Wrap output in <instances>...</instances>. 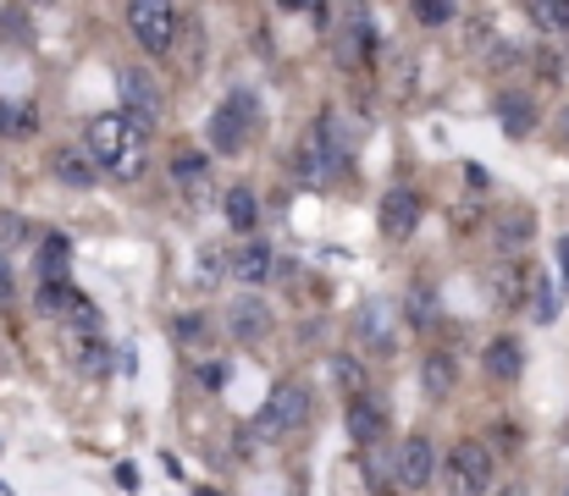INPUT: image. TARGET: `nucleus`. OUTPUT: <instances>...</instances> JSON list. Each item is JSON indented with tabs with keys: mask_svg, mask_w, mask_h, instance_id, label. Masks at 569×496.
Listing matches in <instances>:
<instances>
[{
	"mask_svg": "<svg viewBox=\"0 0 569 496\" xmlns=\"http://www.w3.org/2000/svg\"><path fill=\"white\" fill-rule=\"evenodd\" d=\"M310 414H316V392H310L305 381H282V386H271V397H266L260 431H266L271 442H282V436L305 431V425H310Z\"/></svg>",
	"mask_w": 569,
	"mask_h": 496,
	"instance_id": "obj_1",
	"label": "nucleus"
},
{
	"mask_svg": "<svg viewBox=\"0 0 569 496\" xmlns=\"http://www.w3.org/2000/svg\"><path fill=\"white\" fill-rule=\"evenodd\" d=\"M133 139H150V133H144L128 111H100V117H89V128H83V150L100 165H117L128 155Z\"/></svg>",
	"mask_w": 569,
	"mask_h": 496,
	"instance_id": "obj_2",
	"label": "nucleus"
},
{
	"mask_svg": "<svg viewBox=\"0 0 569 496\" xmlns=\"http://www.w3.org/2000/svg\"><path fill=\"white\" fill-rule=\"evenodd\" d=\"M442 480H448V496H487L492 492V453H487L481 442H459V447H448Z\"/></svg>",
	"mask_w": 569,
	"mask_h": 496,
	"instance_id": "obj_3",
	"label": "nucleus"
},
{
	"mask_svg": "<svg viewBox=\"0 0 569 496\" xmlns=\"http://www.w3.org/2000/svg\"><path fill=\"white\" fill-rule=\"evenodd\" d=\"M254 117H260V105H254V94H227V105H216V117H210V144L221 150V155H238V150H249V139H254Z\"/></svg>",
	"mask_w": 569,
	"mask_h": 496,
	"instance_id": "obj_4",
	"label": "nucleus"
},
{
	"mask_svg": "<svg viewBox=\"0 0 569 496\" xmlns=\"http://www.w3.org/2000/svg\"><path fill=\"white\" fill-rule=\"evenodd\" d=\"M128 28L150 55H167L178 44V6L172 0H128Z\"/></svg>",
	"mask_w": 569,
	"mask_h": 496,
	"instance_id": "obj_5",
	"label": "nucleus"
},
{
	"mask_svg": "<svg viewBox=\"0 0 569 496\" xmlns=\"http://www.w3.org/2000/svg\"><path fill=\"white\" fill-rule=\"evenodd\" d=\"M343 150H349V144H338V122L321 117V122L305 133V144H299V171L316 176V182H327V176L343 165Z\"/></svg>",
	"mask_w": 569,
	"mask_h": 496,
	"instance_id": "obj_6",
	"label": "nucleus"
},
{
	"mask_svg": "<svg viewBox=\"0 0 569 496\" xmlns=\"http://www.w3.org/2000/svg\"><path fill=\"white\" fill-rule=\"evenodd\" d=\"M431 475H437V447H431V436H409V442L392 453V486L415 496L431 486Z\"/></svg>",
	"mask_w": 569,
	"mask_h": 496,
	"instance_id": "obj_7",
	"label": "nucleus"
},
{
	"mask_svg": "<svg viewBox=\"0 0 569 496\" xmlns=\"http://www.w3.org/2000/svg\"><path fill=\"white\" fill-rule=\"evenodd\" d=\"M117 89H122V100H128V117L150 133V128L161 122V111H167L161 83H156L150 72H139V67H122V72H117Z\"/></svg>",
	"mask_w": 569,
	"mask_h": 496,
	"instance_id": "obj_8",
	"label": "nucleus"
},
{
	"mask_svg": "<svg viewBox=\"0 0 569 496\" xmlns=\"http://www.w3.org/2000/svg\"><path fill=\"white\" fill-rule=\"evenodd\" d=\"M398 304L392 298H371V304H360V321H355V336H360V347H371V353H392V342H398Z\"/></svg>",
	"mask_w": 569,
	"mask_h": 496,
	"instance_id": "obj_9",
	"label": "nucleus"
},
{
	"mask_svg": "<svg viewBox=\"0 0 569 496\" xmlns=\"http://www.w3.org/2000/svg\"><path fill=\"white\" fill-rule=\"evenodd\" d=\"M266 331H271V304H266V298L243 293V298L227 304V336H238V342H260Z\"/></svg>",
	"mask_w": 569,
	"mask_h": 496,
	"instance_id": "obj_10",
	"label": "nucleus"
},
{
	"mask_svg": "<svg viewBox=\"0 0 569 496\" xmlns=\"http://www.w3.org/2000/svg\"><path fill=\"white\" fill-rule=\"evenodd\" d=\"M415 226H420V199L409 188H392L381 199V237L403 243V237H415Z\"/></svg>",
	"mask_w": 569,
	"mask_h": 496,
	"instance_id": "obj_11",
	"label": "nucleus"
},
{
	"mask_svg": "<svg viewBox=\"0 0 569 496\" xmlns=\"http://www.w3.org/2000/svg\"><path fill=\"white\" fill-rule=\"evenodd\" d=\"M271 271H277V254H271L266 243H238V249L227 254V276H238L243 287L271 282Z\"/></svg>",
	"mask_w": 569,
	"mask_h": 496,
	"instance_id": "obj_12",
	"label": "nucleus"
},
{
	"mask_svg": "<svg viewBox=\"0 0 569 496\" xmlns=\"http://www.w3.org/2000/svg\"><path fill=\"white\" fill-rule=\"evenodd\" d=\"M349 436H355L360 447H377L381 436H387V408H381V397H366V392L349 397Z\"/></svg>",
	"mask_w": 569,
	"mask_h": 496,
	"instance_id": "obj_13",
	"label": "nucleus"
},
{
	"mask_svg": "<svg viewBox=\"0 0 569 496\" xmlns=\"http://www.w3.org/2000/svg\"><path fill=\"white\" fill-rule=\"evenodd\" d=\"M50 171L61 176V188H94L100 161H94L83 144H61V150H50Z\"/></svg>",
	"mask_w": 569,
	"mask_h": 496,
	"instance_id": "obj_14",
	"label": "nucleus"
},
{
	"mask_svg": "<svg viewBox=\"0 0 569 496\" xmlns=\"http://www.w3.org/2000/svg\"><path fill=\"white\" fill-rule=\"evenodd\" d=\"M520 370H526V347L515 336H492L487 342V375L492 381H520Z\"/></svg>",
	"mask_w": 569,
	"mask_h": 496,
	"instance_id": "obj_15",
	"label": "nucleus"
},
{
	"mask_svg": "<svg viewBox=\"0 0 569 496\" xmlns=\"http://www.w3.org/2000/svg\"><path fill=\"white\" fill-rule=\"evenodd\" d=\"M453 381H459L453 353H426V364H420V386H426V397H448Z\"/></svg>",
	"mask_w": 569,
	"mask_h": 496,
	"instance_id": "obj_16",
	"label": "nucleus"
},
{
	"mask_svg": "<svg viewBox=\"0 0 569 496\" xmlns=\"http://www.w3.org/2000/svg\"><path fill=\"white\" fill-rule=\"evenodd\" d=\"M221 215H227V226H232V232H254V221H260V204H254V193H249V188H227V199H221Z\"/></svg>",
	"mask_w": 569,
	"mask_h": 496,
	"instance_id": "obj_17",
	"label": "nucleus"
},
{
	"mask_svg": "<svg viewBox=\"0 0 569 496\" xmlns=\"http://www.w3.org/2000/svg\"><path fill=\"white\" fill-rule=\"evenodd\" d=\"M172 182H178L183 193H204V188H210V165H204V155L178 150V155H172Z\"/></svg>",
	"mask_w": 569,
	"mask_h": 496,
	"instance_id": "obj_18",
	"label": "nucleus"
},
{
	"mask_svg": "<svg viewBox=\"0 0 569 496\" xmlns=\"http://www.w3.org/2000/svg\"><path fill=\"white\" fill-rule=\"evenodd\" d=\"M498 117H503V128H509L515 139H520V133H531V122H537L526 94H503V100H498Z\"/></svg>",
	"mask_w": 569,
	"mask_h": 496,
	"instance_id": "obj_19",
	"label": "nucleus"
},
{
	"mask_svg": "<svg viewBox=\"0 0 569 496\" xmlns=\"http://www.w3.org/2000/svg\"><path fill=\"white\" fill-rule=\"evenodd\" d=\"M72 353H78V370H89V375H106V364H111L106 342H89V336H78V342H72Z\"/></svg>",
	"mask_w": 569,
	"mask_h": 496,
	"instance_id": "obj_20",
	"label": "nucleus"
},
{
	"mask_svg": "<svg viewBox=\"0 0 569 496\" xmlns=\"http://www.w3.org/2000/svg\"><path fill=\"white\" fill-rule=\"evenodd\" d=\"M39 260H44V282H50V287H56V282H67V237H50Z\"/></svg>",
	"mask_w": 569,
	"mask_h": 496,
	"instance_id": "obj_21",
	"label": "nucleus"
},
{
	"mask_svg": "<svg viewBox=\"0 0 569 496\" xmlns=\"http://www.w3.org/2000/svg\"><path fill=\"white\" fill-rule=\"evenodd\" d=\"M526 237H531V215H526V210L503 215V226H498V243H503V249H520Z\"/></svg>",
	"mask_w": 569,
	"mask_h": 496,
	"instance_id": "obj_22",
	"label": "nucleus"
},
{
	"mask_svg": "<svg viewBox=\"0 0 569 496\" xmlns=\"http://www.w3.org/2000/svg\"><path fill=\"white\" fill-rule=\"evenodd\" d=\"M531 17L542 28H569V0H531Z\"/></svg>",
	"mask_w": 569,
	"mask_h": 496,
	"instance_id": "obj_23",
	"label": "nucleus"
},
{
	"mask_svg": "<svg viewBox=\"0 0 569 496\" xmlns=\"http://www.w3.org/2000/svg\"><path fill=\"white\" fill-rule=\"evenodd\" d=\"M409 6H415V17H420L426 28H442V22H448V17L459 11L453 0H409Z\"/></svg>",
	"mask_w": 569,
	"mask_h": 496,
	"instance_id": "obj_24",
	"label": "nucleus"
},
{
	"mask_svg": "<svg viewBox=\"0 0 569 496\" xmlns=\"http://www.w3.org/2000/svg\"><path fill=\"white\" fill-rule=\"evenodd\" d=\"M111 171H117L122 182H133V176H144V139H133V144H128V155H122V161L111 165Z\"/></svg>",
	"mask_w": 569,
	"mask_h": 496,
	"instance_id": "obj_25",
	"label": "nucleus"
},
{
	"mask_svg": "<svg viewBox=\"0 0 569 496\" xmlns=\"http://www.w3.org/2000/svg\"><path fill=\"white\" fill-rule=\"evenodd\" d=\"M520 287H526V271H503V276H498V304L515 310V304H520Z\"/></svg>",
	"mask_w": 569,
	"mask_h": 496,
	"instance_id": "obj_26",
	"label": "nucleus"
},
{
	"mask_svg": "<svg viewBox=\"0 0 569 496\" xmlns=\"http://www.w3.org/2000/svg\"><path fill=\"white\" fill-rule=\"evenodd\" d=\"M332 364H338V381H343V386H349V397H355V386H366V370H360V358H355V353H338Z\"/></svg>",
	"mask_w": 569,
	"mask_h": 496,
	"instance_id": "obj_27",
	"label": "nucleus"
},
{
	"mask_svg": "<svg viewBox=\"0 0 569 496\" xmlns=\"http://www.w3.org/2000/svg\"><path fill=\"white\" fill-rule=\"evenodd\" d=\"M282 11H305V17H316L321 28H327V0H277Z\"/></svg>",
	"mask_w": 569,
	"mask_h": 496,
	"instance_id": "obj_28",
	"label": "nucleus"
},
{
	"mask_svg": "<svg viewBox=\"0 0 569 496\" xmlns=\"http://www.w3.org/2000/svg\"><path fill=\"white\" fill-rule=\"evenodd\" d=\"M0 128H6V133H28V128H33V117H28V111H11V105H0Z\"/></svg>",
	"mask_w": 569,
	"mask_h": 496,
	"instance_id": "obj_29",
	"label": "nucleus"
},
{
	"mask_svg": "<svg viewBox=\"0 0 569 496\" xmlns=\"http://www.w3.org/2000/svg\"><path fill=\"white\" fill-rule=\"evenodd\" d=\"M178 336L199 342V336H204V315H178Z\"/></svg>",
	"mask_w": 569,
	"mask_h": 496,
	"instance_id": "obj_30",
	"label": "nucleus"
},
{
	"mask_svg": "<svg viewBox=\"0 0 569 496\" xmlns=\"http://www.w3.org/2000/svg\"><path fill=\"white\" fill-rule=\"evenodd\" d=\"M0 243H22V221H17V215L0 221Z\"/></svg>",
	"mask_w": 569,
	"mask_h": 496,
	"instance_id": "obj_31",
	"label": "nucleus"
},
{
	"mask_svg": "<svg viewBox=\"0 0 569 496\" xmlns=\"http://www.w3.org/2000/svg\"><path fill=\"white\" fill-rule=\"evenodd\" d=\"M11 293H17V282H11V260H6V254H0V304H6V298H11Z\"/></svg>",
	"mask_w": 569,
	"mask_h": 496,
	"instance_id": "obj_32",
	"label": "nucleus"
},
{
	"mask_svg": "<svg viewBox=\"0 0 569 496\" xmlns=\"http://www.w3.org/2000/svg\"><path fill=\"white\" fill-rule=\"evenodd\" d=\"M559 139H565V150H569V105L559 111Z\"/></svg>",
	"mask_w": 569,
	"mask_h": 496,
	"instance_id": "obj_33",
	"label": "nucleus"
},
{
	"mask_svg": "<svg viewBox=\"0 0 569 496\" xmlns=\"http://www.w3.org/2000/svg\"><path fill=\"white\" fill-rule=\"evenodd\" d=\"M559 78H565V83H569V55H565V61H559Z\"/></svg>",
	"mask_w": 569,
	"mask_h": 496,
	"instance_id": "obj_34",
	"label": "nucleus"
},
{
	"mask_svg": "<svg viewBox=\"0 0 569 496\" xmlns=\"http://www.w3.org/2000/svg\"><path fill=\"white\" fill-rule=\"evenodd\" d=\"M503 496H520V486H509V492H503Z\"/></svg>",
	"mask_w": 569,
	"mask_h": 496,
	"instance_id": "obj_35",
	"label": "nucleus"
},
{
	"mask_svg": "<svg viewBox=\"0 0 569 496\" xmlns=\"http://www.w3.org/2000/svg\"><path fill=\"white\" fill-rule=\"evenodd\" d=\"M0 496H11V492H6V486H0Z\"/></svg>",
	"mask_w": 569,
	"mask_h": 496,
	"instance_id": "obj_36",
	"label": "nucleus"
},
{
	"mask_svg": "<svg viewBox=\"0 0 569 496\" xmlns=\"http://www.w3.org/2000/svg\"><path fill=\"white\" fill-rule=\"evenodd\" d=\"M199 496H216V492H199Z\"/></svg>",
	"mask_w": 569,
	"mask_h": 496,
	"instance_id": "obj_37",
	"label": "nucleus"
},
{
	"mask_svg": "<svg viewBox=\"0 0 569 496\" xmlns=\"http://www.w3.org/2000/svg\"><path fill=\"white\" fill-rule=\"evenodd\" d=\"M565 496H569V492H565Z\"/></svg>",
	"mask_w": 569,
	"mask_h": 496,
	"instance_id": "obj_38",
	"label": "nucleus"
}]
</instances>
